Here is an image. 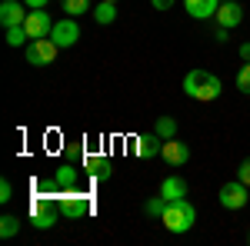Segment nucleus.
<instances>
[{
	"label": "nucleus",
	"instance_id": "4",
	"mask_svg": "<svg viewBox=\"0 0 250 246\" xmlns=\"http://www.w3.org/2000/svg\"><path fill=\"white\" fill-rule=\"evenodd\" d=\"M60 216H63V213H60V200L57 196H34V200H30V223H34L37 229L57 227Z\"/></svg>",
	"mask_w": 250,
	"mask_h": 246
},
{
	"label": "nucleus",
	"instance_id": "25",
	"mask_svg": "<svg viewBox=\"0 0 250 246\" xmlns=\"http://www.w3.org/2000/svg\"><path fill=\"white\" fill-rule=\"evenodd\" d=\"M237 180H244V183L250 187V156L244 160V163H240V167H237Z\"/></svg>",
	"mask_w": 250,
	"mask_h": 246
},
{
	"label": "nucleus",
	"instance_id": "27",
	"mask_svg": "<svg viewBox=\"0 0 250 246\" xmlns=\"http://www.w3.org/2000/svg\"><path fill=\"white\" fill-rule=\"evenodd\" d=\"M47 3H50V0H23V7H27V10H43Z\"/></svg>",
	"mask_w": 250,
	"mask_h": 246
},
{
	"label": "nucleus",
	"instance_id": "1",
	"mask_svg": "<svg viewBox=\"0 0 250 246\" xmlns=\"http://www.w3.org/2000/svg\"><path fill=\"white\" fill-rule=\"evenodd\" d=\"M184 94L190 96V100L210 103V100H217V96L224 94V83L210 70H190V74L184 76Z\"/></svg>",
	"mask_w": 250,
	"mask_h": 246
},
{
	"label": "nucleus",
	"instance_id": "16",
	"mask_svg": "<svg viewBox=\"0 0 250 246\" xmlns=\"http://www.w3.org/2000/svg\"><path fill=\"white\" fill-rule=\"evenodd\" d=\"M160 196H167V200H184L187 196V180L184 176H177V173H170V176H164V183H160Z\"/></svg>",
	"mask_w": 250,
	"mask_h": 246
},
{
	"label": "nucleus",
	"instance_id": "23",
	"mask_svg": "<svg viewBox=\"0 0 250 246\" xmlns=\"http://www.w3.org/2000/svg\"><path fill=\"white\" fill-rule=\"evenodd\" d=\"M237 90H240V94H250V63H244V67L237 70Z\"/></svg>",
	"mask_w": 250,
	"mask_h": 246
},
{
	"label": "nucleus",
	"instance_id": "22",
	"mask_svg": "<svg viewBox=\"0 0 250 246\" xmlns=\"http://www.w3.org/2000/svg\"><path fill=\"white\" fill-rule=\"evenodd\" d=\"M20 43H30L23 23H20V27H7V47H20Z\"/></svg>",
	"mask_w": 250,
	"mask_h": 246
},
{
	"label": "nucleus",
	"instance_id": "6",
	"mask_svg": "<svg viewBox=\"0 0 250 246\" xmlns=\"http://www.w3.org/2000/svg\"><path fill=\"white\" fill-rule=\"evenodd\" d=\"M60 54V47L54 43L50 37H37L27 43V50H23V57H27V63L30 67H47V63H54Z\"/></svg>",
	"mask_w": 250,
	"mask_h": 246
},
{
	"label": "nucleus",
	"instance_id": "14",
	"mask_svg": "<svg viewBox=\"0 0 250 246\" xmlns=\"http://www.w3.org/2000/svg\"><path fill=\"white\" fill-rule=\"evenodd\" d=\"M27 20V10H20V0H3L0 3V23H3V30L7 27H20Z\"/></svg>",
	"mask_w": 250,
	"mask_h": 246
},
{
	"label": "nucleus",
	"instance_id": "11",
	"mask_svg": "<svg viewBox=\"0 0 250 246\" xmlns=\"http://www.w3.org/2000/svg\"><path fill=\"white\" fill-rule=\"evenodd\" d=\"M160 150H164V136H157V133H140L134 140V153L140 160H154L160 156Z\"/></svg>",
	"mask_w": 250,
	"mask_h": 246
},
{
	"label": "nucleus",
	"instance_id": "21",
	"mask_svg": "<svg viewBox=\"0 0 250 246\" xmlns=\"http://www.w3.org/2000/svg\"><path fill=\"white\" fill-rule=\"evenodd\" d=\"M17 229H20V220H17V216H10V213H7V216H0V236H3V240L17 236Z\"/></svg>",
	"mask_w": 250,
	"mask_h": 246
},
{
	"label": "nucleus",
	"instance_id": "8",
	"mask_svg": "<svg viewBox=\"0 0 250 246\" xmlns=\"http://www.w3.org/2000/svg\"><path fill=\"white\" fill-rule=\"evenodd\" d=\"M23 30H27V37H30V40L50 37V30H54V20H50V14H47V10H27Z\"/></svg>",
	"mask_w": 250,
	"mask_h": 246
},
{
	"label": "nucleus",
	"instance_id": "3",
	"mask_svg": "<svg viewBox=\"0 0 250 246\" xmlns=\"http://www.w3.org/2000/svg\"><path fill=\"white\" fill-rule=\"evenodd\" d=\"M57 200H60V213H63V220H83V216L94 213V196L83 193V189H77V187L60 189Z\"/></svg>",
	"mask_w": 250,
	"mask_h": 246
},
{
	"label": "nucleus",
	"instance_id": "2",
	"mask_svg": "<svg viewBox=\"0 0 250 246\" xmlns=\"http://www.w3.org/2000/svg\"><path fill=\"white\" fill-rule=\"evenodd\" d=\"M164 227L170 229V233H190L193 223H197V209H193V203L184 196V200H173V203H167V209H164Z\"/></svg>",
	"mask_w": 250,
	"mask_h": 246
},
{
	"label": "nucleus",
	"instance_id": "29",
	"mask_svg": "<svg viewBox=\"0 0 250 246\" xmlns=\"http://www.w3.org/2000/svg\"><path fill=\"white\" fill-rule=\"evenodd\" d=\"M240 60L250 63V43H240Z\"/></svg>",
	"mask_w": 250,
	"mask_h": 246
},
{
	"label": "nucleus",
	"instance_id": "24",
	"mask_svg": "<svg viewBox=\"0 0 250 246\" xmlns=\"http://www.w3.org/2000/svg\"><path fill=\"white\" fill-rule=\"evenodd\" d=\"M14 200V187H10V180H0V203H10Z\"/></svg>",
	"mask_w": 250,
	"mask_h": 246
},
{
	"label": "nucleus",
	"instance_id": "12",
	"mask_svg": "<svg viewBox=\"0 0 250 246\" xmlns=\"http://www.w3.org/2000/svg\"><path fill=\"white\" fill-rule=\"evenodd\" d=\"M213 20H217L220 27H227V30H233V27H240V20H244V7H240L237 0H224Z\"/></svg>",
	"mask_w": 250,
	"mask_h": 246
},
{
	"label": "nucleus",
	"instance_id": "20",
	"mask_svg": "<svg viewBox=\"0 0 250 246\" xmlns=\"http://www.w3.org/2000/svg\"><path fill=\"white\" fill-rule=\"evenodd\" d=\"M167 203H170V200L157 193L154 200H147V203H144V213H147V216H164V209H167Z\"/></svg>",
	"mask_w": 250,
	"mask_h": 246
},
{
	"label": "nucleus",
	"instance_id": "28",
	"mask_svg": "<svg viewBox=\"0 0 250 246\" xmlns=\"http://www.w3.org/2000/svg\"><path fill=\"white\" fill-rule=\"evenodd\" d=\"M154 3V10H170L173 7V0H150Z\"/></svg>",
	"mask_w": 250,
	"mask_h": 246
},
{
	"label": "nucleus",
	"instance_id": "17",
	"mask_svg": "<svg viewBox=\"0 0 250 246\" xmlns=\"http://www.w3.org/2000/svg\"><path fill=\"white\" fill-rule=\"evenodd\" d=\"M94 20L97 27H110V23H117V3L114 0H100V3H94Z\"/></svg>",
	"mask_w": 250,
	"mask_h": 246
},
{
	"label": "nucleus",
	"instance_id": "9",
	"mask_svg": "<svg viewBox=\"0 0 250 246\" xmlns=\"http://www.w3.org/2000/svg\"><path fill=\"white\" fill-rule=\"evenodd\" d=\"M83 173L90 176V180H97V183H104V180H110V173H114V163H110V156H97V153H90V156H83Z\"/></svg>",
	"mask_w": 250,
	"mask_h": 246
},
{
	"label": "nucleus",
	"instance_id": "30",
	"mask_svg": "<svg viewBox=\"0 0 250 246\" xmlns=\"http://www.w3.org/2000/svg\"><path fill=\"white\" fill-rule=\"evenodd\" d=\"M247 240H250V236H247Z\"/></svg>",
	"mask_w": 250,
	"mask_h": 246
},
{
	"label": "nucleus",
	"instance_id": "31",
	"mask_svg": "<svg viewBox=\"0 0 250 246\" xmlns=\"http://www.w3.org/2000/svg\"><path fill=\"white\" fill-rule=\"evenodd\" d=\"M114 3H117V0H114Z\"/></svg>",
	"mask_w": 250,
	"mask_h": 246
},
{
	"label": "nucleus",
	"instance_id": "15",
	"mask_svg": "<svg viewBox=\"0 0 250 246\" xmlns=\"http://www.w3.org/2000/svg\"><path fill=\"white\" fill-rule=\"evenodd\" d=\"M80 173H83V167H77V163H60L57 173H54V183H57V189H70V187H77Z\"/></svg>",
	"mask_w": 250,
	"mask_h": 246
},
{
	"label": "nucleus",
	"instance_id": "13",
	"mask_svg": "<svg viewBox=\"0 0 250 246\" xmlns=\"http://www.w3.org/2000/svg\"><path fill=\"white\" fill-rule=\"evenodd\" d=\"M184 10H187L193 20H210V17H217V10H220V0H184Z\"/></svg>",
	"mask_w": 250,
	"mask_h": 246
},
{
	"label": "nucleus",
	"instance_id": "7",
	"mask_svg": "<svg viewBox=\"0 0 250 246\" xmlns=\"http://www.w3.org/2000/svg\"><path fill=\"white\" fill-rule=\"evenodd\" d=\"M50 40L57 43L60 50H63V47H74V43L80 40L77 17H63V20H57V23H54V30H50Z\"/></svg>",
	"mask_w": 250,
	"mask_h": 246
},
{
	"label": "nucleus",
	"instance_id": "19",
	"mask_svg": "<svg viewBox=\"0 0 250 246\" xmlns=\"http://www.w3.org/2000/svg\"><path fill=\"white\" fill-rule=\"evenodd\" d=\"M154 133H157V136H164V140L177 136V120H173V116H160V120L154 123Z\"/></svg>",
	"mask_w": 250,
	"mask_h": 246
},
{
	"label": "nucleus",
	"instance_id": "5",
	"mask_svg": "<svg viewBox=\"0 0 250 246\" xmlns=\"http://www.w3.org/2000/svg\"><path fill=\"white\" fill-rule=\"evenodd\" d=\"M217 203H220L224 209H233V213H237V209H244L250 203V187L244 183V180H237V176H233L230 183H224V187H220Z\"/></svg>",
	"mask_w": 250,
	"mask_h": 246
},
{
	"label": "nucleus",
	"instance_id": "26",
	"mask_svg": "<svg viewBox=\"0 0 250 246\" xmlns=\"http://www.w3.org/2000/svg\"><path fill=\"white\" fill-rule=\"evenodd\" d=\"M227 37H230V30L217 23V27H213V40H217V43H227Z\"/></svg>",
	"mask_w": 250,
	"mask_h": 246
},
{
	"label": "nucleus",
	"instance_id": "10",
	"mask_svg": "<svg viewBox=\"0 0 250 246\" xmlns=\"http://www.w3.org/2000/svg\"><path fill=\"white\" fill-rule=\"evenodd\" d=\"M160 156H164L170 167H184V163L190 160V147H187L180 136H170V140H164V150H160Z\"/></svg>",
	"mask_w": 250,
	"mask_h": 246
},
{
	"label": "nucleus",
	"instance_id": "18",
	"mask_svg": "<svg viewBox=\"0 0 250 246\" xmlns=\"http://www.w3.org/2000/svg\"><path fill=\"white\" fill-rule=\"evenodd\" d=\"M90 10H94L90 0H63V14H67V17H83V14H90Z\"/></svg>",
	"mask_w": 250,
	"mask_h": 246
}]
</instances>
